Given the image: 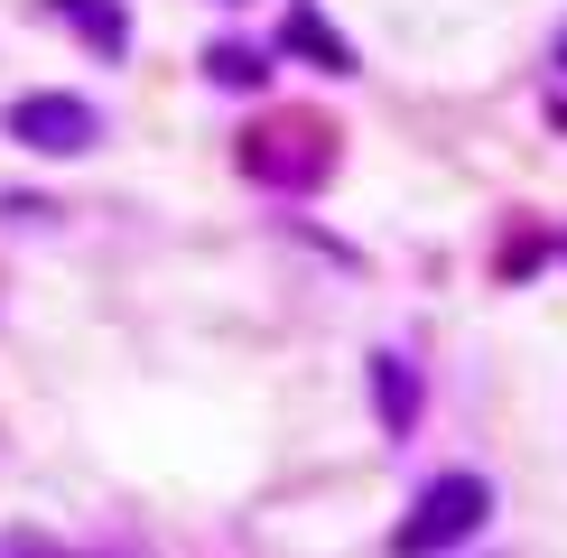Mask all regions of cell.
Returning a JSON list of instances; mask_svg holds the SVG:
<instances>
[{
	"label": "cell",
	"mask_w": 567,
	"mask_h": 558,
	"mask_svg": "<svg viewBox=\"0 0 567 558\" xmlns=\"http://www.w3.org/2000/svg\"><path fill=\"white\" fill-rule=\"evenodd\" d=\"M289 46H298V56H317V65H326V75H344V65H353V56H344V38H336V29H326V19H317V10H289Z\"/></svg>",
	"instance_id": "obj_4"
},
{
	"label": "cell",
	"mask_w": 567,
	"mask_h": 558,
	"mask_svg": "<svg viewBox=\"0 0 567 558\" xmlns=\"http://www.w3.org/2000/svg\"><path fill=\"white\" fill-rule=\"evenodd\" d=\"M558 65H567V29H558Z\"/></svg>",
	"instance_id": "obj_7"
},
{
	"label": "cell",
	"mask_w": 567,
	"mask_h": 558,
	"mask_svg": "<svg viewBox=\"0 0 567 558\" xmlns=\"http://www.w3.org/2000/svg\"><path fill=\"white\" fill-rule=\"evenodd\" d=\"M484 521H493V484H484V475H437L429 494L410 503V521L391 530V558H437V549H465Z\"/></svg>",
	"instance_id": "obj_1"
},
{
	"label": "cell",
	"mask_w": 567,
	"mask_h": 558,
	"mask_svg": "<svg viewBox=\"0 0 567 558\" xmlns=\"http://www.w3.org/2000/svg\"><path fill=\"white\" fill-rule=\"evenodd\" d=\"M372 401H382V428H410V418H419V372L400 354H382V363H372Z\"/></svg>",
	"instance_id": "obj_3"
},
{
	"label": "cell",
	"mask_w": 567,
	"mask_h": 558,
	"mask_svg": "<svg viewBox=\"0 0 567 558\" xmlns=\"http://www.w3.org/2000/svg\"><path fill=\"white\" fill-rule=\"evenodd\" d=\"M205 75H215V84H261V56H251V46H215Z\"/></svg>",
	"instance_id": "obj_5"
},
{
	"label": "cell",
	"mask_w": 567,
	"mask_h": 558,
	"mask_svg": "<svg viewBox=\"0 0 567 558\" xmlns=\"http://www.w3.org/2000/svg\"><path fill=\"white\" fill-rule=\"evenodd\" d=\"M75 19L93 29V46H122V19H112V0H75Z\"/></svg>",
	"instance_id": "obj_6"
},
{
	"label": "cell",
	"mask_w": 567,
	"mask_h": 558,
	"mask_svg": "<svg viewBox=\"0 0 567 558\" xmlns=\"http://www.w3.org/2000/svg\"><path fill=\"white\" fill-rule=\"evenodd\" d=\"M10 140L19 149H47V158H75L103 140V112L75 103V93H19L10 103Z\"/></svg>",
	"instance_id": "obj_2"
}]
</instances>
